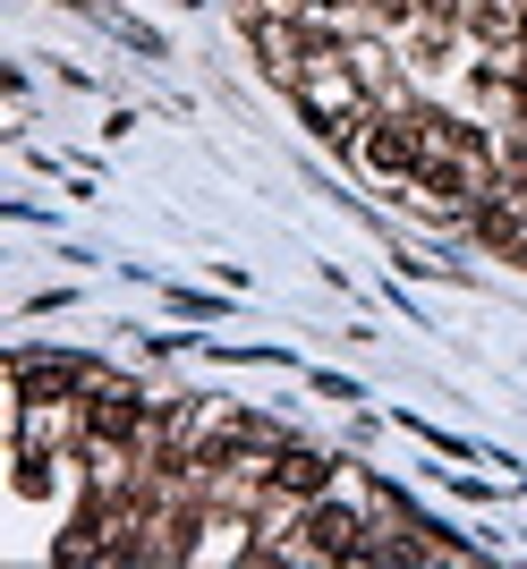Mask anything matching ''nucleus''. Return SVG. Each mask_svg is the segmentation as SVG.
Returning <instances> with one entry per match:
<instances>
[{
  "mask_svg": "<svg viewBox=\"0 0 527 569\" xmlns=\"http://www.w3.org/2000/svg\"><path fill=\"white\" fill-rule=\"evenodd\" d=\"M519 9H527V0H519Z\"/></svg>",
  "mask_w": 527,
  "mask_h": 569,
  "instance_id": "20e7f679",
  "label": "nucleus"
},
{
  "mask_svg": "<svg viewBox=\"0 0 527 569\" xmlns=\"http://www.w3.org/2000/svg\"><path fill=\"white\" fill-rule=\"evenodd\" d=\"M272 485H281V493H324L332 468H324L315 451H281V459H272Z\"/></svg>",
  "mask_w": 527,
  "mask_h": 569,
  "instance_id": "7ed1b4c3",
  "label": "nucleus"
},
{
  "mask_svg": "<svg viewBox=\"0 0 527 569\" xmlns=\"http://www.w3.org/2000/svg\"><path fill=\"white\" fill-rule=\"evenodd\" d=\"M366 162L391 170V179H408V170L426 162V128H408V119H375V128H366Z\"/></svg>",
  "mask_w": 527,
  "mask_h": 569,
  "instance_id": "f257e3e1",
  "label": "nucleus"
},
{
  "mask_svg": "<svg viewBox=\"0 0 527 569\" xmlns=\"http://www.w3.org/2000/svg\"><path fill=\"white\" fill-rule=\"evenodd\" d=\"M307 536H315V552H366V545H358V536H366L358 510H332V501H324V510L307 519Z\"/></svg>",
  "mask_w": 527,
  "mask_h": 569,
  "instance_id": "f03ea898",
  "label": "nucleus"
}]
</instances>
